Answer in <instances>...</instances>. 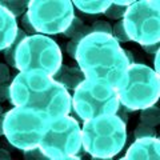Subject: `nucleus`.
<instances>
[{
    "mask_svg": "<svg viewBox=\"0 0 160 160\" xmlns=\"http://www.w3.org/2000/svg\"><path fill=\"white\" fill-rule=\"evenodd\" d=\"M92 32H99V33H107V35H112V26L104 20H96L92 23Z\"/></svg>",
    "mask_w": 160,
    "mask_h": 160,
    "instance_id": "23",
    "label": "nucleus"
},
{
    "mask_svg": "<svg viewBox=\"0 0 160 160\" xmlns=\"http://www.w3.org/2000/svg\"><path fill=\"white\" fill-rule=\"evenodd\" d=\"M115 89L123 107L129 111H142L159 100V75L146 64H129Z\"/></svg>",
    "mask_w": 160,
    "mask_h": 160,
    "instance_id": "4",
    "label": "nucleus"
},
{
    "mask_svg": "<svg viewBox=\"0 0 160 160\" xmlns=\"http://www.w3.org/2000/svg\"><path fill=\"white\" fill-rule=\"evenodd\" d=\"M18 29L16 18L0 6V51L11 46L18 35Z\"/></svg>",
    "mask_w": 160,
    "mask_h": 160,
    "instance_id": "12",
    "label": "nucleus"
},
{
    "mask_svg": "<svg viewBox=\"0 0 160 160\" xmlns=\"http://www.w3.org/2000/svg\"><path fill=\"white\" fill-rule=\"evenodd\" d=\"M0 160H12V158H11V155H9L8 151L0 148Z\"/></svg>",
    "mask_w": 160,
    "mask_h": 160,
    "instance_id": "29",
    "label": "nucleus"
},
{
    "mask_svg": "<svg viewBox=\"0 0 160 160\" xmlns=\"http://www.w3.org/2000/svg\"><path fill=\"white\" fill-rule=\"evenodd\" d=\"M120 103L115 87L98 79H86L73 91L72 108L83 120L116 115Z\"/></svg>",
    "mask_w": 160,
    "mask_h": 160,
    "instance_id": "6",
    "label": "nucleus"
},
{
    "mask_svg": "<svg viewBox=\"0 0 160 160\" xmlns=\"http://www.w3.org/2000/svg\"><path fill=\"white\" fill-rule=\"evenodd\" d=\"M127 140L126 123L118 115L87 120L82 128V146L92 158L113 159Z\"/></svg>",
    "mask_w": 160,
    "mask_h": 160,
    "instance_id": "3",
    "label": "nucleus"
},
{
    "mask_svg": "<svg viewBox=\"0 0 160 160\" xmlns=\"http://www.w3.org/2000/svg\"><path fill=\"white\" fill-rule=\"evenodd\" d=\"M49 160H82V159L78 156H60V158H53Z\"/></svg>",
    "mask_w": 160,
    "mask_h": 160,
    "instance_id": "30",
    "label": "nucleus"
},
{
    "mask_svg": "<svg viewBox=\"0 0 160 160\" xmlns=\"http://www.w3.org/2000/svg\"><path fill=\"white\" fill-rule=\"evenodd\" d=\"M86 79H98L116 87L129 66L126 51L112 35L92 32L79 43L75 53Z\"/></svg>",
    "mask_w": 160,
    "mask_h": 160,
    "instance_id": "2",
    "label": "nucleus"
},
{
    "mask_svg": "<svg viewBox=\"0 0 160 160\" xmlns=\"http://www.w3.org/2000/svg\"><path fill=\"white\" fill-rule=\"evenodd\" d=\"M9 68L6 66V64L0 63V84H7L9 82Z\"/></svg>",
    "mask_w": 160,
    "mask_h": 160,
    "instance_id": "26",
    "label": "nucleus"
},
{
    "mask_svg": "<svg viewBox=\"0 0 160 160\" xmlns=\"http://www.w3.org/2000/svg\"><path fill=\"white\" fill-rule=\"evenodd\" d=\"M126 9L127 7L124 6H119L116 2H111V6H109L106 11H104V15L108 18V19H113V20H118V19H122L126 13Z\"/></svg>",
    "mask_w": 160,
    "mask_h": 160,
    "instance_id": "19",
    "label": "nucleus"
},
{
    "mask_svg": "<svg viewBox=\"0 0 160 160\" xmlns=\"http://www.w3.org/2000/svg\"><path fill=\"white\" fill-rule=\"evenodd\" d=\"M89 33H92V28H91V26H84V28L82 29L80 32H78L75 36L69 40L68 42V44H67V52H68V55L71 56L72 59H75V53H76V48H78V46H79V43L82 42V40L87 36V35H89Z\"/></svg>",
    "mask_w": 160,
    "mask_h": 160,
    "instance_id": "18",
    "label": "nucleus"
},
{
    "mask_svg": "<svg viewBox=\"0 0 160 160\" xmlns=\"http://www.w3.org/2000/svg\"><path fill=\"white\" fill-rule=\"evenodd\" d=\"M27 36H28V35L24 32L22 28H19V29H18V35H16V38H15V40L12 42V44H11L9 47H7V48L3 51V52H4V58H6V62L8 63L9 67L16 68V63H15V55H16L19 44L22 43V40H24Z\"/></svg>",
    "mask_w": 160,
    "mask_h": 160,
    "instance_id": "15",
    "label": "nucleus"
},
{
    "mask_svg": "<svg viewBox=\"0 0 160 160\" xmlns=\"http://www.w3.org/2000/svg\"><path fill=\"white\" fill-rule=\"evenodd\" d=\"M153 64H155V69L153 71L159 75V52L155 53V59H153Z\"/></svg>",
    "mask_w": 160,
    "mask_h": 160,
    "instance_id": "31",
    "label": "nucleus"
},
{
    "mask_svg": "<svg viewBox=\"0 0 160 160\" xmlns=\"http://www.w3.org/2000/svg\"><path fill=\"white\" fill-rule=\"evenodd\" d=\"M123 26L129 40L142 46L158 44L160 40V3L151 0L132 2L123 16Z\"/></svg>",
    "mask_w": 160,
    "mask_h": 160,
    "instance_id": "9",
    "label": "nucleus"
},
{
    "mask_svg": "<svg viewBox=\"0 0 160 160\" xmlns=\"http://www.w3.org/2000/svg\"><path fill=\"white\" fill-rule=\"evenodd\" d=\"M140 122H142V124H146V126L152 127V128L159 126V123H160L159 108L152 106V107L142 109V112H140Z\"/></svg>",
    "mask_w": 160,
    "mask_h": 160,
    "instance_id": "16",
    "label": "nucleus"
},
{
    "mask_svg": "<svg viewBox=\"0 0 160 160\" xmlns=\"http://www.w3.org/2000/svg\"><path fill=\"white\" fill-rule=\"evenodd\" d=\"M120 160H131V159H128V158H126V156H124V158H122Z\"/></svg>",
    "mask_w": 160,
    "mask_h": 160,
    "instance_id": "34",
    "label": "nucleus"
},
{
    "mask_svg": "<svg viewBox=\"0 0 160 160\" xmlns=\"http://www.w3.org/2000/svg\"><path fill=\"white\" fill-rule=\"evenodd\" d=\"M23 158H24V160H49L39 148H32V149L24 151Z\"/></svg>",
    "mask_w": 160,
    "mask_h": 160,
    "instance_id": "24",
    "label": "nucleus"
},
{
    "mask_svg": "<svg viewBox=\"0 0 160 160\" xmlns=\"http://www.w3.org/2000/svg\"><path fill=\"white\" fill-rule=\"evenodd\" d=\"M9 100V86L7 84H0V103Z\"/></svg>",
    "mask_w": 160,
    "mask_h": 160,
    "instance_id": "27",
    "label": "nucleus"
},
{
    "mask_svg": "<svg viewBox=\"0 0 160 160\" xmlns=\"http://www.w3.org/2000/svg\"><path fill=\"white\" fill-rule=\"evenodd\" d=\"M84 28V23H83V20L82 19H79L78 16H75L73 19H72V22H71V24L67 27V29L63 32V35L66 38H73L75 35H76L78 32H80L82 29Z\"/></svg>",
    "mask_w": 160,
    "mask_h": 160,
    "instance_id": "21",
    "label": "nucleus"
},
{
    "mask_svg": "<svg viewBox=\"0 0 160 160\" xmlns=\"http://www.w3.org/2000/svg\"><path fill=\"white\" fill-rule=\"evenodd\" d=\"M48 116L29 108L13 107L4 115L3 135L11 146L22 151L38 148Z\"/></svg>",
    "mask_w": 160,
    "mask_h": 160,
    "instance_id": "8",
    "label": "nucleus"
},
{
    "mask_svg": "<svg viewBox=\"0 0 160 160\" xmlns=\"http://www.w3.org/2000/svg\"><path fill=\"white\" fill-rule=\"evenodd\" d=\"M15 63L19 72L38 71L52 78L62 67L63 55L53 39L35 33L27 36L19 44Z\"/></svg>",
    "mask_w": 160,
    "mask_h": 160,
    "instance_id": "5",
    "label": "nucleus"
},
{
    "mask_svg": "<svg viewBox=\"0 0 160 160\" xmlns=\"http://www.w3.org/2000/svg\"><path fill=\"white\" fill-rule=\"evenodd\" d=\"M27 15L35 32L46 36L63 33L75 18L73 4L69 0H31L28 2Z\"/></svg>",
    "mask_w": 160,
    "mask_h": 160,
    "instance_id": "10",
    "label": "nucleus"
},
{
    "mask_svg": "<svg viewBox=\"0 0 160 160\" xmlns=\"http://www.w3.org/2000/svg\"><path fill=\"white\" fill-rule=\"evenodd\" d=\"M143 49L149 55H155L159 52V43L158 44H151V46H143Z\"/></svg>",
    "mask_w": 160,
    "mask_h": 160,
    "instance_id": "28",
    "label": "nucleus"
},
{
    "mask_svg": "<svg viewBox=\"0 0 160 160\" xmlns=\"http://www.w3.org/2000/svg\"><path fill=\"white\" fill-rule=\"evenodd\" d=\"M52 79L69 92L75 91L86 80V76L79 67H68L62 64V67L58 69V72L53 75Z\"/></svg>",
    "mask_w": 160,
    "mask_h": 160,
    "instance_id": "13",
    "label": "nucleus"
},
{
    "mask_svg": "<svg viewBox=\"0 0 160 160\" xmlns=\"http://www.w3.org/2000/svg\"><path fill=\"white\" fill-rule=\"evenodd\" d=\"M112 38L116 40L118 43H127V42H129L122 20H119V22L112 27Z\"/></svg>",
    "mask_w": 160,
    "mask_h": 160,
    "instance_id": "22",
    "label": "nucleus"
},
{
    "mask_svg": "<svg viewBox=\"0 0 160 160\" xmlns=\"http://www.w3.org/2000/svg\"><path fill=\"white\" fill-rule=\"evenodd\" d=\"M22 27H23L22 29L28 35V36H31V35L36 33V32H35V29H33V27L31 26V23H29L28 15H27V13H24L23 16H22Z\"/></svg>",
    "mask_w": 160,
    "mask_h": 160,
    "instance_id": "25",
    "label": "nucleus"
},
{
    "mask_svg": "<svg viewBox=\"0 0 160 160\" xmlns=\"http://www.w3.org/2000/svg\"><path fill=\"white\" fill-rule=\"evenodd\" d=\"M156 131H155V128L152 127H148L146 124H142L140 123L139 126L135 128L133 131V136L135 139H144V138H156Z\"/></svg>",
    "mask_w": 160,
    "mask_h": 160,
    "instance_id": "20",
    "label": "nucleus"
},
{
    "mask_svg": "<svg viewBox=\"0 0 160 160\" xmlns=\"http://www.w3.org/2000/svg\"><path fill=\"white\" fill-rule=\"evenodd\" d=\"M9 102L13 107L29 108L48 118L69 115L72 96L48 75L38 71L19 72L9 84Z\"/></svg>",
    "mask_w": 160,
    "mask_h": 160,
    "instance_id": "1",
    "label": "nucleus"
},
{
    "mask_svg": "<svg viewBox=\"0 0 160 160\" xmlns=\"http://www.w3.org/2000/svg\"><path fill=\"white\" fill-rule=\"evenodd\" d=\"M131 160H160V142L158 138L138 139L126 153Z\"/></svg>",
    "mask_w": 160,
    "mask_h": 160,
    "instance_id": "11",
    "label": "nucleus"
},
{
    "mask_svg": "<svg viewBox=\"0 0 160 160\" xmlns=\"http://www.w3.org/2000/svg\"><path fill=\"white\" fill-rule=\"evenodd\" d=\"M91 160H113V159H103V158H91Z\"/></svg>",
    "mask_w": 160,
    "mask_h": 160,
    "instance_id": "33",
    "label": "nucleus"
},
{
    "mask_svg": "<svg viewBox=\"0 0 160 160\" xmlns=\"http://www.w3.org/2000/svg\"><path fill=\"white\" fill-rule=\"evenodd\" d=\"M0 6L4 7L8 12H11L15 18L23 16L24 13H27L28 9V2L24 0V2H19V0H6V2H0Z\"/></svg>",
    "mask_w": 160,
    "mask_h": 160,
    "instance_id": "17",
    "label": "nucleus"
},
{
    "mask_svg": "<svg viewBox=\"0 0 160 160\" xmlns=\"http://www.w3.org/2000/svg\"><path fill=\"white\" fill-rule=\"evenodd\" d=\"M0 113H3V108H2V104H0Z\"/></svg>",
    "mask_w": 160,
    "mask_h": 160,
    "instance_id": "35",
    "label": "nucleus"
},
{
    "mask_svg": "<svg viewBox=\"0 0 160 160\" xmlns=\"http://www.w3.org/2000/svg\"><path fill=\"white\" fill-rule=\"evenodd\" d=\"M4 115H6V112L0 113V136L3 135V122H4Z\"/></svg>",
    "mask_w": 160,
    "mask_h": 160,
    "instance_id": "32",
    "label": "nucleus"
},
{
    "mask_svg": "<svg viewBox=\"0 0 160 160\" xmlns=\"http://www.w3.org/2000/svg\"><path fill=\"white\" fill-rule=\"evenodd\" d=\"M72 4L76 7L79 11H82L87 15H99V13H104V11L111 6L109 0H76L72 2Z\"/></svg>",
    "mask_w": 160,
    "mask_h": 160,
    "instance_id": "14",
    "label": "nucleus"
},
{
    "mask_svg": "<svg viewBox=\"0 0 160 160\" xmlns=\"http://www.w3.org/2000/svg\"><path fill=\"white\" fill-rule=\"evenodd\" d=\"M82 129L76 119L69 115L48 118L39 149L48 159L78 156L82 151Z\"/></svg>",
    "mask_w": 160,
    "mask_h": 160,
    "instance_id": "7",
    "label": "nucleus"
}]
</instances>
